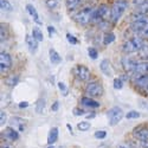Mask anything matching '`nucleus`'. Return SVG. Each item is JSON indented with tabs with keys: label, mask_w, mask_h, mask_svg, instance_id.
<instances>
[{
	"label": "nucleus",
	"mask_w": 148,
	"mask_h": 148,
	"mask_svg": "<svg viewBox=\"0 0 148 148\" xmlns=\"http://www.w3.org/2000/svg\"><path fill=\"white\" fill-rule=\"evenodd\" d=\"M148 0H133V4L135 5V7L136 6H139V5H141V4H143V3H147Z\"/></svg>",
	"instance_id": "a19ab883"
},
{
	"label": "nucleus",
	"mask_w": 148,
	"mask_h": 148,
	"mask_svg": "<svg viewBox=\"0 0 148 148\" xmlns=\"http://www.w3.org/2000/svg\"><path fill=\"white\" fill-rule=\"evenodd\" d=\"M117 148H136V147L133 146L132 143L126 142V143H121V145H119V146H117Z\"/></svg>",
	"instance_id": "ea45409f"
},
{
	"label": "nucleus",
	"mask_w": 148,
	"mask_h": 148,
	"mask_svg": "<svg viewBox=\"0 0 148 148\" xmlns=\"http://www.w3.org/2000/svg\"><path fill=\"white\" fill-rule=\"evenodd\" d=\"M1 148H13V147H12L8 142H4V143L1 145Z\"/></svg>",
	"instance_id": "49530a36"
},
{
	"label": "nucleus",
	"mask_w": 148,
	"mask_h": 148,
	"mask_svg": "<svg viewBox=\"0 0 148 148\" xmlns=\"http://www.w3.org/2000/svg\"><path fill=\"white\" fill-rule=\"evenodd\" d=\"M25 8H26V11H27V13L30 14V17L33 19V21H34L36 24H38V25H42V20H40L39 13L37 12L36 7H34L33 5H31V4H27Z\"/></svg>",
	"instance_id": "aec40b11"
},
{
	"label": "nucleus",
	"mask_w": 148,
	"mask_h": 148,
	"mask_svg": "<svg viewBox=\"0 0 148 148\" xmlns=\"http://www.w3.org/2000/svg\"><path fill=\"white\" fill-rule=\"evenodd\" d=\"M92 7H84L81 11H77L73 14V20L78 23L79 25H88L89 23L92 21V13H94Z\"/></svg>",
	"instance_id": "7ed1b4c3"
},
{
	"label": "nucleus",
	"mask_w": 148,
	"mask_h": 148,
	"mask_svg": "<svg viewBox=\"0 0 148 148\" xmlns=\"http://www.w3.org/2000/svg\"><path fill=\"white\" fill-rule=\"evenodd\" d=\"M148 27V17H140V18H134L130 23V30L134 33L141 34Z\"/></svg>",
	"instance_id": "423d86ee"
},
{
	"label": "nucleus",
	"mask_w": 148,
	"mask_h": 148,
	"mask_svg": "<svg viewBox=\"0 0 148 148\" xmlns=\"http://www.w3.org/2000/svg\"><path fill=\"white\" fill-rule=\"evenodd\" d=\"M32 36H33V38H34L36 40H38L39 43L44 40V34H43V31H42V30H40V27H38V26H34V27L32 29Z\"/></svg>",
	"instance_id": "bb28decb"
},
{
	"label": "nucleus",
	"mask_w": 148,
	"mask_h": 148,
	"mask_svg": "<svg viewBox=\"0 0 148 148\" xmlns=\"http://www.w3.org/2000/svg\"><path fill=\"white\" fill-rule=\"evenodd\" d=\"M58 135H59V129L58 127H52L49 132V135H47V143L49 145H52L55 143L57 140H58Z\"/></svg>",
	"instance_id": "4be33fe9"
},
{
	"label": "nucleus",
	"mask_w": 148,
	"mask_h": 148,
	"mask_svg": "<svg viewBox=\"0 0 148 148\" xmlns=\"http://www.w3.org/2000/svg\"><path fill=\"white\" fill-rule=\"evenodd\" d=\"M88 55H89V57H90V59H97V57H98V51L96 50L95 47H89L88 49Z\"/></svg>",
	"instance_id": "473e14b6"
},
{
	"label": "nucleus",
	"mask_w": 148,
	"mask_h": 148,
	"mask_svg": "<svg viewBox=\"0 0 148 148\" xmlns=\"http://www.w3.org/2000/svg\"><path fill=\"white\" fill-rule=\"evenodd\" d=\"M47 31H49V34H50V37H52V34L56 33V29L53 26H47Z\"/></svg>",
	"instance_id": "79ce46f5"
},
{
	"label": "nucleus",
	"mask_w": 148,
	"mask_h": 148,
	"mask_svg": "<svg viewBox=\"0 0 148 148\" xmlns=\"http://www.w3.org/2000/svg\"><path fill=\"white\" fill-rule=\"evenodd\" d=\"M6 119H7V115H6V113L3 110L1 114H0V125L4 126V125H5V122H6Z\"/></svg>",
	"instance_id": "58836bf2"
},
{
	"label": "nucleus",
	"mask_w": 148,
	"mask_h": 148,
	"mask_svg": "<svg viewBox=\"0 0 148 148\" xmlns=\"http://www.w3.org/2000/svg\"><path fill=\"white\" fill-rule=\"evenodd\" d=\"M91 128V125L88 121H81L77 123V129L81 132H88Z\"/></svg>",
	"instance_id": "c85d7f7f"
},
{
	"label": "nucleus",
	"mask_w": 148,
	"mask_h": 148,
	"mask_svg": "<svg viewBox=\"0 0 148 148\" xmlns=\"http://www.w3.org/2000/svg\"><path fill=\"white\" fill-rule=\"evenodd\" d=\"M0 8H1L3 12H6V13L13 12V6H12V4L8 0H0Z\"/></svg>",
	"instance_id": "a878e982"
},
{
	"label": "nucleus",
	"mask_w": 148,
	"mask_h": 148,
	"mask_svg": "<svg viewBox=\"0 0 148 148\" xmlns=\"http://www.w3.org/2000/svg\"><path fill=\"white\" fill-rule=\"evenodd\" d=\"M140 36L142 37V38H148V27H147V29H146V30H145Z\"/></svg>",
	"instance_id": "a18cd8bd"
},
{
	"label": "nucleus",
	"mask_w": 148,
	"mask_h": 148,
	"mask_svg": "<svg viewBox=\"0 0 148 148\" xmlns=\"http://www.w3.org/2000/svg\"><path fill=\"white\" fill-rule=\"evenodd\" d=\"M46 148H56V147H55V146H52V145H50V146H47Z\"/></svg>",
	"instance_id": "09e8293b"
},
{
	"label": "nucleus",
	"mask_w": 148,
	"mask_h": 148,
	"mask_svg": "<svg viewBox=\"0 0 148 148\" xmlns=\"http://www.w3.org/2000/svg\"><path fill=\"white\" fill-rule=\"evenodd\" d=\"M66 40L70 43V44H72V45H77L79 42H78V39L76 38V37L75 36H72L71 33H66Z\"/></svg>",
	"instance_id": "72a5a7b5"
},
{
	"label": "nucleus",
	"mask_w": 148,
	"mask_h": 148,
	"mask_svg": "<svg viewBox=\"0 0 148 148\" xmlns=\"http://www.w3.org/2000/svg\"><path fill=\"white\" fill-rule=\"evenodd\" d=\"M123 116H125V114H123L122 108L120 107H113L107 112V117H108V122L110 126H116L123 119Z\"/></svg>",
	"instance_id": "39448f33"
},
{
	"label": "nucleus",
	"mask_w": 148,
	"mask_h": 148,
	"mask_svg": "<svg viewBox=\"0 0 148 148\" xmlns=\"http://www.w3.org/2000/svg\"><path fill=\"white\" fill-rule=\"evenodd\" d=\"M44 109H45V100L44 98H39L36 103V112L37 113H43Z\"/></svg>",
	"instance_id": "c756f323"
},
{
	"label": "nucleus",
	"mask_w": 148,
	"mask_h": 148,
	"mask_svg": "<svg viewBox=\"0 0 148 148\" xmlns=\"http://www.w3.org/2000/svg\"><path fill=\"white\" fill-rule=\"evenodd\" d=\"M95 138L96 139H98V140H103L106 136H107V132L106 130H97V132H95Z\"/></svg>",
	"instance_id": "c9c22d12"
},
{
	"label": "nucleus",
	"mask_w": 148,
	"mask_h": 148,
	"mask_svg": "<svg viewBox=\"0 0 148 148\" xmlns=\"http://www.w3.org/2000/svg\"><path fill=\"white\" fill-rule=\"evenodd\" d=\"M45 4H46V7H49L50 10H53V8L57 7L58 1H57V0H46Z\"/></svg>",
	"instance_id": "e433bc0d"
},
{
	"label": "nucleus",
	"mask_w": 148,
	"mask_h": 148,
	"mask_svg": "<svg viewBox=\"0 0 148 148\" xmlns=\"http://www.w3.org/2000/svg\"><path fill=\"white\" fill-rule=\"evenodd\" d=\"M133 75H135V76L148 75V60L138 62V64L135 65V69L133 71Z\"/></svg>",
	"instance_id": "2eb2a0df"
},
{
	"label": "nucleus",
	"mask_w": 148,
	"mask_h": 148,
	"mask_svg": "<svg viewBox=\"0 0 148 148\" xmlns=\"http://www.w3.org/2000/svg\"><path fill=\"white\" fill-rule=\"evenodd\" d=\"M72 114L73 115H76V116H79V115H84L85 114V110L83 109H79V108H75L72 110Z\"/></svg>",
	"instance_id": "4c0bfd02"
},
{
	"label": "nucleus",
	"mask_w": 148,
	"mask_h": 148,
	"mask_svg": "<svg viewBox=\"0 0 148 148\" xmlns=\"http://www.w3.org/2000/svg\"><path fill=\"white\" fill-rule=\"evenodd\" d=\"M100 69H101V71L103 72V75H106V76H108V77L112 76V66H110L109 59L104 58V59L101 62V63H100Z\"/></svg>",
	"instance_id": "412c9836"
},
{
	"label": "nucleus",
	"mask_w": 148,
	"mask_h": 148,
	"mask_svg": "<svg viewBox=\"0 0 148 148\" xmlns=\"http://www.w3.org/2000/svg\"><path fill=\"white\" fill-rule=\"evenodd\" d=\"M113 87H114V89H116V90L122 89V88H123V81H122L121 78H114V81H113Z\"/></svg>",
	"instance_id": "2f4dec72"
},
{
	"label": "nucleus",
	"mask_w": 148,
	"mask_h": 148,
	"mask_svg": "<svg viewBox=\"0 0 148 148\" xmlns=\"http://www.w3.org/2000/svg\"><path fill=\"white\" fill-rule=\"evenodd\" d=\"M133 136L138 142H145L148 141V127L139 126L133 130Z\"/></svg>",
	"instance_id": "9d476101"
},
{
	"label": "nucleus",
	"mask_w": 148,
	"mask_h": 148,
	"mask_svg": "<svg viewBox=\"0 0 148 148\" xmlns=\"http://www.w3.org/2000/svg\"><path fill=\"white\" fill-rule=\"evenodd\" d=\"M95 116H96V114H95V113H90V114H89L87 117H88V119H94Z\"/></svg>",
	"instance_id": "de8ad7c7"
},
{
	"label": "nucleus",
	"mask_w": 148,
	"mask_h": 148,
	"mask_svg": "<svg viewBox=\"0 0 148 148\" xmlns=\"http://www.w3.org/2000/svg\"><path fill=\"white\" fill-rule=\"evenodd\" d=\"M25 43H26V46L29 49V51L31 53H36L38 51V47H39V42L33 38L32 34H26L25 36Z\"/></svg>",
	"instance_id": "ddd939ff"
},
{
	"label": "nucleus",
	"mask_w": 148,
	"mask_h": 148,
	"mask_svg": "<svg viewBox=\"0 0 148 148\" xmlns=\"http://www.w3.org/2000/svg\"><path fill=\"white\" fill-rule=\"evenodd\" d=\"M116 39V36L114 32H106L103 36V44L104 45H110L113 44Z\"/></svg>",
	"instance_id": "b1692460"
},
{
	"label": "nucleus",
	"mask_w": 148,
	"mask_h": 148,
	"mask_svg": "<svg viewBox=\"0 0 148 148\" xmlns=\"http://www.w3.org/2000/svg\"><path fill=\"white\" fill-rule=\"evenodd\" d=\"M81 104L82 107L87 108V109H97L100 108V102L94 100L91 97H88V96H84L81 98Z\"/></svg>",
	"instance_id": "dca6fc26"
},
{
	"label": "nucleus",
	"mask_w": 148,
	"mask_h": 148,
	"mask_svg": "<svg viewBox=\"0 0 148 148\" xmlns=\"http://www.w3.org/2000/svg\"><path fill=\"white\" fill-rule=\"evenodd\" d=\"M6 39H8V26L1 23V25H0V40L4 43Z\"/></svg>",
	"instance_id": "393cba45"
},
{
	"label": "nucleus",
	"mask_w": 148,
	"mask_h": 148,
	"mask_svg": "<svg viewBox=\"0 0 148 148\" xmlns=\"http://www.w3.org/2000/svg\"><path fill=\"white\" fill-rule=\"evenodd\" d=\"M49 58H50L51 63L55 64V65L59 64L60 62H62V57H60V55L55 50V49H52V47L50 49V50H49Z\"/></svg>",
	"instance_id": "5701e85b"
},
{
	"label": "nucleus",
	"mask_w": 148,
	"mask_h": 148,
	"mask_svg": "<svg viewBox=\"0 0 148 148\" xmlns=\"http://www.w3.org/2000/svg\"><path fill=\"white\" fill-rule=\"evenodd\" d=\"M108 16H110V10L108 8L107 5H101V6H98L97 8L94 10V13H92V21L102 23L103 19H106Z\"/></svg>",
	"instance_id": "6e6552de"
},
{
	"label": "nucleus",
	"mask_w": 148,
	"mask_h": 148,
	"mask_svg": "<svg viewBox=\"0 0 148 148\" xmlns=\"http://www.w3.org/2000/svg\"><path fill=\"white\" fill-rule=\"evenodd\" d=\"M18 106H19V108H20V109H24V108L29 107V102H20Z\"/></svg>",
	"instance_id": "c03bdc74"
},
{
	"label": "nucleus",
	"mask_w": 148,
	"mask_h": 148,
	"mask_svg": "<svg viewBox=\"0 0 148 148\" xmlns=\"http://www.w3.org/2000/svg\"><path fill=\"white\" fill-rule=\"evenodd\" d=\"M84 0H65V7L68 12L72 13V12H77L78 8L83 5Z\"/></svg>",
	"instance_id": "a211bd4d"
},
{
	"label": "nucleus",
	"mask_w": 148,
	"mask_h": 148,
	"mask_svg": "<svg viewBox=\"0 0 148 148\" xmlns=\"http://www.w3.org/2000/svg\"><path fill=\"white\" fill-rule=\"evenodd\" d=\"M58 107H59V103L56 101V102L52 104V107H51V110H52V112H57V110H58Z\"/></svg>",
	"instance_id": "37998d69"
},
{
	"label": "nucleus",
	"mask_w": 148,
	"mask_h": 148,
	"mask_svg": "<svg viewBox=\"0 0 148 148\" xmlns=\"http://www.w3.org/2000/svg\"><path fill=\"white\" fill-rule=\"evenodd\" d=\"M5 83L8 85V87H16V85L19 83V76L17 75H10L6 77Z\"/></svg>",
	"instance_id": "cd10ccee"
},
{
	"label": "nucleus",
	"mask_w": 148,
	"mask_h": 148,
	"mask_svg": "<svg viewBox=\"0 0 148 148\" xmlns=\"http://www.w3.org/2000/svg\"><path fill=\"white\" fill-rule=\"evenodd\" d=\"M134 84H135V87L139 88V89L148 90V75L135 76V78H134Z\"/></svg>",
	"instance_id": "f3484780"
},
{
	"label": "nucleus",
	"mask_w": 148,
	"mask_h": 148,
	"mask_svg": "<svg viewBox=\"0 0 148 148\" xmlns=\"http://www.w3.org/2000/svg\"><path fill=\"white\" fill-rule=\"evenodd\" d=\"M12 63H13V60H12V57L8 52L4 50L0 52V71L1 73L7 72L12 68Z\"/></svg>",
	"instance_id": "1a4fd4ad"
},
{
	"label": "nucleus",
	"mask_w": 148,
	"mask_h": 148,
	"mask_svg": "<svg viewBox=\"0 0 148 148\" xmlns=\"http://www.w3.org/2000/svg\"><path fill=\"white\" fill-rule=\"evenodd\" d=\"M121 64L127 72L133 73V71L135 69V65L138 64V60L134 59V58H130V57H125V58L121 59Z\"/></svg>",
	"instance_id": "4468645a"
},
{
	"label": "nucleus",
	"mask_w": 148,
	"mask_h": 148,
	"mask_svg": "<svg viewBox=\"0 0 148 148\" xmlns=\"http://www.w3.org/2000/svg\"><path fill=\"white\" fill-rule=\"evenodd\" d=\"M73 75H75V77L81 82H88L91 77V72L88 69V66L78 64L73 68Z\"/></svg>",
	"instance_id": "0eeeda50"
},
{
	"label": "nucleus",
	"mask_w": 148,
	"mask_h": 148,
	"mask_svg": "<svg viewBox=\"0 0 148 148\" xmlns=\"http://www.w3.org/2000/svg\"><path fill=\"white\" fill-rule=\"evenodd\" d=\"M10 125H11L12 128H14L18 132H24V130H25V128H26V121L24 119H21V117L14 116V117L11 119Z\"/></svg>",
	"instance_id": "f8f14e48"
},
{
	"label": "nucleus",
	"mask_w": 148,
	"mask_h": 148,
	"mask_svg": "<svg viewBox=\"0 0 148 148\" xmlns=\"http://www.w3.org/2000/svg\"><path fill=\"white\" fill-rule=\"evenodd\" d=\"M145 46V40L141 36H134L132 38L127 39L122 44L121 50L126 55H132V53H139L142 47Z\"/></svg>",
	"instance_id": "f257e3e1"
},
{
	"label": "nucleus",
	"mask_w": 148,
	"mask_h": 148,
	"mask_svg": "<svg viewBox=\"0 0 148 148\" xmlns=\"http://www.w3.org/2000/svg\"><path fill=\"white\" fill-rule=\"evenodd\" d=\"M104 92V89H103V85L97 82V81H91L87 84L85 87V94H87L88 97H91V98H95V97H101Z\"/></svg>",
	"instance_id": "20e7f679"
},
{
	"label": "nucleus",
	"mask_w": 148,
	"mask_h": 148,
	"mask_svg": "<svg viewBox=\"0 0 148 148\" xmlns=\"http://www.w3.org/2000/svg\"><path fill=\"white\" fill-rule=\"evenodd\" d=\"M127 8H128L127 0H116V1L113 4L112 8H110V16H109L110 21L116 24L122 18V16L125 14Z\"/></svg>",
	"instance_id": "f03ea898"
},
{
	"label": "nucleus",
	"mask_w": 148,
	"mask_h": 148,
	"mask_svg": "<svg viewBox=\"0 0 148 148\" xmlns=\"http://www.w3.org/2000/svg\"><path fill=\"white\" fill-rule=\"evenodd\" d=\"M140 17H148V1L135 7L133 18H140Z\"/></svg>",
	"instance_id": "6ab92c4d"
},
{
	"label": "nucleus",
	"mask_w": 148,
	"mask_h": 148,
	"mask_svg": "<svg viewBox=\"0 0 148 148\" xmlns=\"http://www.w3.org/2000/svg\"><path fill=\"white\" fill-rule=\"evenodd\" d=\"M3 138L6 142H13L17 141L19 139V132L16 130L12 127H7L4 132H3Z\"/></svg>",
	"instance_id": "9b49d317"
},
{
	"label": "nucleus",
	"mask_w": 148,
	"mask_h": 148,
	"mask_svg": "<svg viewBox=\"0 0 148 148\" xmlns=\"http://www.w3.org/2000/svg\"><path fill=\"white\" fill-rule=\"evenodd\" d=\"M58 88H59V90H60V92H62V95H63V96H66L68 95V92H69L68 87H66V85L63 82H58Z\"/></svg>",
	"instance_id": "f704fd0d"
},
{
	"label": "nucleus",
	"mask_w": 148,
	"mask_h": 148,
	"mask_svg": "<svg viewBox=\"0 0 148 148\" xmlns=\"http://www.w3.org/2000/svg\"><path fill=\"white\" fill-rule=\"evenodd\" d=\"M140 117V113L136 112V110H130L126 114V119L128 120H134V119H139Z\"/></svg>",
	"instance_id": "7c9ffc66"
}]
</instances>
